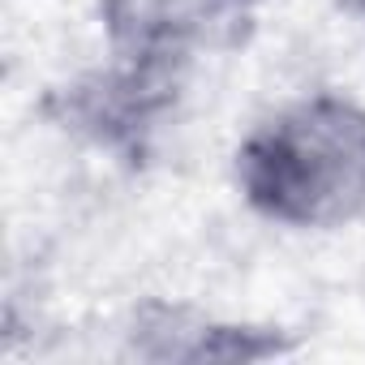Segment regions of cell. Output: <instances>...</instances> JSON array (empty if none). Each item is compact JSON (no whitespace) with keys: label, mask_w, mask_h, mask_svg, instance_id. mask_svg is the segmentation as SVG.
<instances>
[{"label":"cell","mask_w":365,"mask_h":365,"mask_svg":"<svg viewBox=\"0 0 365 365\" xmlns=\"http://www.w3.org/2000/svg\"><path fill=\"white\" fill-rule=\"evenodd\" d=\"M250 215L284 232H339L365 220V99L309 91L271 108L232 150Z\"/></svg>","instance_id":"6da1fadb"},{"label":"cell","mask_w":365,"mask_h":365,"mask_svg":"<svg viewBox=\"0 0 365 365\" xmlns=\"http://www.w3.org/2000/svg\"><path fill=\"white\" fill-rule=\"evenodd\" d=\"M335 5L348 14V18H356V22H365V0H335Z\"/></svg>","instance_id":"5b68a950"},{"label":"cell","mask_w":365,"mask_h":365,"mask_svg":"<svg viewBox=\"0 0 365 365\" xmlns=\"http://www.w3.org/2000/svg\"><path fill=\"white\" fill-rule=\"evenodd\" d=\"M129 356L138 361H275L301 348L297 331L275 322H232L202 314L198 305L146 301L133 309V327L125 331Z\"/></svg>","instance_id":"277c9868"},{"label":"cell","mask_w":365,"mask_h":365,"mask_svg":"<svg viewBox=\"0 0 365 365\" xmlns=\"http://www.w3.org/2000/svg\"><path fill=\"white\" fill-rule=\"evenodd\" d=\"M237 5H241V9H258V5H262V0H237Z\"/></svg>","instance_id":"8992f818"},{"label":"cell","mask_w":365,"mask_h":365,"mask_svg":"<svg viewBox=\"0 0 365 365\" xmlns=\"http://www.w3.org/2000/svg\"><path fill=\"white\" fill-rule=\"evenodd\" d=\"M190 65H163L138 56H112L95 69L43 95V116L82 146L112 155L125 168H142L155 155L159 133L172 125L190 86Z\"/></svg>","instance_id":"7a4b0ae2"},{"label":"cell","mask_w":365,"mask_h":365,"mask_svg":"<svg viewBox=\"0 0 365 365\" xmlns=\"http://www.w3.org/2000/svg\"><path fill=\"white\" fill-rule=\"evenodd\" d=\"M103 48L112 56L198 65L211 52H232L254 31V9L237 0H95Z\"/></svg>","instance_id":"3957f363"}]
</instances>
